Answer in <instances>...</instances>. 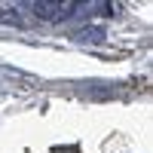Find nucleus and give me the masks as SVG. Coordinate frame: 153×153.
<instances>
[{
  "label": "nucleus",
  "instance_id": "nucleus-2",
  "mask_svg": "<svg viewBox=\"0 0 153 153\" xmlns=\"http://www.w3.org/2000/svg\"><path fill=\"white\" fill-rule=\"evenodd\" d=\"M0 22L3 25H12V28H25V16L16 3H3L0 6Z\"/></svg>",
  "mask_w": 153,
  "mask_h": 153
},
{
  "label": "nucleus",
  "instance_id": "nucleus-3",
  "mask_svg": "<svg viewBox=\"0 0 153 153\" xmlns=\"http://www.w3.org/2000/svg\"><path fill=\"white\" fill-rule=\"evenodd\" d=\"M76 40H83V43H101V40H104V28H101V25H89V28L76 31Z\"/></svg>",
  "mask_w": 153,
  "mask_h": 153
},
{
  "label": "nucleus",
  "instance_id": "nucleus-1",
  "mask_svg": "<svg viewBox=\"0 0 153 153\" xmlns=\"http://www.w3.org/2000/svg\"><path fill=\"white\" fill-rule=\"evenodd\" d=\"M31 12L37 19H46V22H58V19H65L74 12L71 3H55V0H34L31 3Z\"/></svg>",
  "mask_w": 153,
  "mask_h": 153
}]
</instances>
